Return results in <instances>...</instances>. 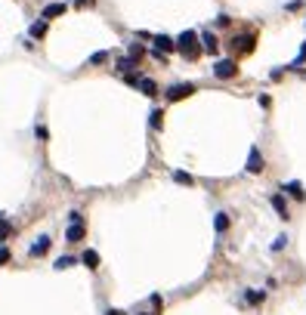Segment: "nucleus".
<instances>
[{"instance_id":"nucleus-5","label":"nucleus","mask_w":306,"mask_h":315,"mask_svg":"<svg viewBox=\"0 0 306 315\" xmlns=\"http://www.w3.org/2000/svg\"><path fill=\"white\" fill-rule=\"evenodd\" d=\"M152 43H155V50H158V53H173V50H176V40L164 37V34H158V37H152Z\"/></svg>"},{"instance_id":"nucleus-17","label":"nucleus","mask_w":306,"mask_h":315,"mask_svg":"<svg viewBox=\"0 0 306 315\" xmlns=\"http://www.w3.org/2000/svg\"><path fill=\"white\" fill-rule=\"evenodd\" d=\"M72 266H77L75 256H59L56 260V269H72Z\"/></svg>"},{"instance_id":"nucleus-10","label":"nucleus","mask_w":306,"mask_h":315,"mask_svg":"<svg viewBox=\"0 0 306 315\" xmlns=\"http://www.w3.org/2000/svg\"><path fill=\"white\" fill-rule=\"evenodd\" d=\"M201 43H204V53H217L220 50V43H217V37L210 31H201Z\"/></svg>"},{"instance_id":"nucleus-8","label":"nucleus","mask_w":306,"mask_h":315,"mask_svg":"<svg viewBox=\"0 0 306 315\" xmlns=\"http://www.w3.org/2000/svg\"><path fill=\"white\" fill-rule=\"evenodd\" d=\"M80 263H84L87 269H99V253L96 250H84L80 253Z\"/></svg>"},{"instance_id":"nucleus-18","label":"nucleus","mask_w":306,"mask_h":315,"mask_svg":"<svg viewBox=\"0 0 306 315\" xmlns=\"http://www.w3.org/2000/svg\"><path fill=\"white\" fill-rule=\"evenodd\" d=\"M161 118H164V111H161V108H155V111H152V114H149V124H152V127H155V130H161V124H164Z\"/></svg>"},{"instance_id":"nucleus-13","label":"nucleus","mask_w":306,"mask_h":315,"mask_svg":"<svg viewBox=\"0 0 306 315\" xmlns=\"http://www.w3.org/2000/svg\"><path fill=\"white\" fill-rule=\"evenodd\" d=\"M272 207L278 210L281 219H288V204H285V198H281V195H272Z\"/></svg>"},{"instance_id":"nucleus-14","label":"nucleus","mask_w":306,"mask_h":315,"mask_svg":"<svg viewBox=\"0 0 306 315\" xmlns=\"http://www.w3.org/2000/svg\"><path fill=\"white\" fill-rule=\"evenodd\" d=\"M46 250H50V238H38V244L31 247V256H43Z\"/></svg>"},{"instance_id":"nucleus-29","label":"nucleus","mask_w":306,"mask_h":315,"mask_svg":"<svg viewBox=\"0 0 306 315\" xmlns=\"http://www.w3.org/2000/svg\"><path fill=\"white\" fill-rule=\"evenodd\" d=\"M0 263H9V250L6 247H0Z\"/></svg>"},{"instance_id":"nucleus-23","label":"nucleus","mask_w":306,"mask_h":315,"mask_svg":"<svg viewBox=\"0 0 306 315\" xmlns=\"http://www.w3.org/2000/svg\"><path fill=\"white\" fill-rule=\"evenodd\" d=\"M105 59H109V53H102V50H99V53H93V56H90V65H102Z\"/></svg>"},{"instance_id":"nucleus-26","label":"nucleus","mask_w":306,"mask_h":315,"mask_svg":"<svg viewBox=\"0 0 306 315\" xmlns=\"http://www.w3.org/2000/svg\"><path fill=\"white\" fill-rule=\"evenodd\" d=\"M229 22H232V19H229L226 13H223V16H217V22H214V25H220V28H226V25H229Z\"/></svg>"},{"instance_id":"nucleus-6","label":"nucleus","mask_w":306,"mask_h":315,"mask_svg":"<svg viewBox=\"0 0 306 315\" xmlns=\"http://www.w3.org/2000/svg\"><path fill=\"white\" fill-rule=\"evenodd\" d=\"M229 46H232V50H238V53H251L254 50V37H235Z\"/></svg>"},{"instance_id":"nucleus-30","label":"nucleus","mask_w":306,"mask_h":315,"mask_svg":"<svg viewBox=\"0 0 306 315\" xmlns=\"http://www.w3.org/2000/svg\"><path fill=\"white\" fill-rule=\"evenodd\" d=\"M105 315H127V312H121V309H109Z\"/></svg>"},{"instance_id":"nucleus-7","label":"nucleus","mask_w":306,"mask_h":315,"mask_svg":"<svg viewBox=\"0 0 306 315\" xmlns=\"http://www.w3.org/2000/svg\"><path fill=\"white\" fill-rule=\"evenodd\" d=\"M281 192H288L291 198H297V201H303V198H306V192H303L300 182H285V185H281Z\"/></svg>"},{"instance_id":"nucleus-24","label":"nucleus","mask_w":306,"mask_h":315,"mask_svg":"<svg viewBox=\"0 0 306 315\" xmlns=\"http://www.w3.org/2000/svg\"><path fill=\"white\" fill-rule=\"evenodd\" d=\"M263 290H248V303H263Z\"/></svg>"},{"instance_id":"nucleus-4","label":"nucleus","mask_w":306,"mask_h":315,"mask_svg":"<svg viewBox=\"0 0 306 315\" xmlns=\"http://www.w3.org/2000/svg\"><path fill=\"white\" fill-rule=\"evenodd\" d=\"M263 155H260V148H251V155H248V173H263Z\"/></svg>"},{"instance_id":"nucleus-11","label":"nucleus","mask_w":306,"mask_h":315,"mask_svg":"<svg viewBox=\"0 0 306 315\" xmlns=\"http://www.w3.org/2000/svg\"><path fill=\"white\" fill-rule=\"evenodd\" d=\"M117 71H121V74H130L133 71V68H136V59H130V56H121V59H117Z\"/></svg>"},{"instance_id":"nucleus-15","label":"nucleus","mask_w":306,"mask_h":315,"mask_svg":"<svg viewBox=\"0 0 306 315\" xmlns=\"http://www.w3.org/2000/svg\"><path fill=\"white\" fill-rule=\"evenodd\" d=\"M127 53H130V59H143V56H146V46L143 43H130V46H127Z\"/></svg>"},{"instance_id":"nucleus-16","label":"nucleus","mask_w":306,"mask_h":315,"mask_svg":"<svg viewBox=\"0 0 306 315\" xmlns=\"http://www.w3.org/2000/svg\"><path fill=\"white\" fill-rule=\"evenodd\" d=\"M80 238H84V226H72V229H68V235H65V241H80Z\"/></svg>"},{"instance_id":"nucleus-22","label":"nucleus","mask_w":306,"mask_h":315,"mask_svg":"<svg viewBox=\"0 0 306 315\" xmlns=\"http://www.w3.org/2000/svg\"><path fill=\"white\" fill-rule=\"evenodd\" d=\"M43 34H46V22H38V25L31 28V37H38V40H40Z\"/></svg>"},{"instance_id":"nucleus-27","label":"nucleus","mask_w":306,"mask_h":315,"mask_svg":"<svg viewBox=\"0 0 306 315\" xmlns=\"http://www.w3.org/2000/svg\"><path fill=\"white\" fill-rule=\"evenodd\" d=\"M285 244H288V238H285V235H281V238H275V241H272V250H281Z\"/></svg>"},{"instance_id":"nucleus-2","label":"nucleus","mask_w":306,"mask_h":315,"mask_svg":"<svg viewBox=\"0 0 306 315\" xmlns=\"http://www.w3.org/2000/svg\"><path fill=\"white\" fill-rule=\"evenodd\" d=\"M214 74H217L220 80H229V77L238 74V65H235V59H220V62L214 65Z\"/></svg>"},{"instance_id":"nucleus-25","label":"nucleus","mask_w":306,"mask_h":315,"mask_svg":"<svg viewBox=\"0 0 306 315\" xmlns=\"http://www.w3.org/2000/svg\"><path fill=\"white\" fill-rule=\"evenodd\" d=\"M68 219H72V226H84V213H77V210H72Z\"/></svg>"},{"instance_id":"nucleus-12","label":"nucleus","mask_w":306,"mask_h":315,"mask_svg":"<svg viewBox=\"0 0 306 315\" xmlns=\"http://www.w3.org/2000/svg\"><path fill=\"white\" fill-rule=\"evenodd\" d=\"M136 87L143 90L146 96H155V93H158V84H155V80H152V77H143V80H136Z\"/></svg>"},{"instance_id":"nucleus-3","label":"nucleus","mask_w":306,"mask_h":315,"mask_svg":"<svg viewBox=\"0 0 306 315\" xmlns=\"http://www.w3.org/2000/svg\"><path fill=\"white\" fill-rule=\"evenodd\" d=\"M195 93V84H173L170 90H167V99L170 102H180V99H186V96H192Z\"/></svg>"},{"instance_id":"nucleus-20","label":"nucleus","mask_w":306,"mask_h":315,"mask_svg":"<svg viewBox=\"0 0 306 315\" xmlns=\"http://www.w3.org/2000/svg\"><path fill=\"white\" fill-rule=\"evenodd\" d=\"M173 179L180 182V185H192V182H195V179L189 176V173H183V170H173Z\"/></svg>"},{"instance_id":"nucleus-19","label":"nucleus","mask_w":306,"mask_h":315,"mask_svg":"<svg viewBox=\"0 0 306 315\" xmlns=\"http://www.w3.org/2000/svg\"><path fill=\"white\" fill-rule=\"evenodd\" d=\"M214 226H217V232H226V229H229V213H217Z\"/></svg>"},{"instance_id":"nucleus-9","label":"nucleus","mask_w":306,"mask_h":315,"mask_svg":"<svg viewBox=\"0 0 306 315\" xmlns=\"http://www.w3.org/2000/svg\"><path fill=\"white\" fill-rule=\"evenodd\" d=\"M65 13V3H50V6H43V22H50L56 16H62Z\"/></svg>"},{"instance_id":"nucleus-21","label":"nucleus","mask_w":306,"mask_h":315,"mask_svg":"<svg viewBox=\"0 0 306 315\" xmlns=\"http://www.w3.org/2000/svg\"><path fill=\"white\" fill-rule=\"evenodd\" d=\"M9 235H13V226H9V223H6L3 216H0V241H6Z\"/></svg>"},{"instance_id":"nucleus-1","label":"nucleus","mask_w":306,"mask_h":315,"mask_svg":"<svg viewBox=\"0 0 306 315\" xmlns=\"http://www.w3.org/2000/svg\"><path fill=\"white\" fill-rule=\"evenodd\" d=\"M176 50H180L189 62H195L198 56H201V50H198V31H183L180 37H176Z\"/></svg>"},{"instance_id":"nucleus-28","label":"nucleus","mask_w":306,"mask_h":315,"mask_svg":"<svg viewBox=\"0 0 306 315\" xmlns=\"http://www.w3.org/2000/svg\"><path fill=\"white\" fill-rule=\"evenodd\" d=\"M303 59H306V43H303V50H300V56H297V62H294V65H291V68H297V65H300V62H303Z\"/></svg>"}]
</instances>
